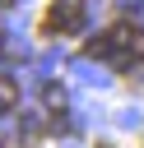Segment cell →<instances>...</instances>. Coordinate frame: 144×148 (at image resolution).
Returning <instances> with one entry per match:
<instances>
[{
	"label": "cell",
	"instance_id": "cell-1",
	"mask_svg": "<svg viewBox=\"0 0 144 148\" xmlns=\"http://www.w3.org/2000/svg\"><path fill=\"white\" fill-rule=\"evenodd\" d=\"M42 28H46V32H56V28H60V32H79V28H84V14H79V5H74V0H60V5H51V9H46Z\"/></svg>",
	"mask_w": 144,
	"mask_h": 148
},
{
	"label": "cell",
	"instance_id": "cell-2",
	"mask_svg": "<svg viewBox=\"0 0 144 148\" xmlns=\"http://www.w3.org/2000/svg\"><path fill=\"white\" fill-rule=\"evenodd\" d=\"M84 51L107 60V56H116V42H111V32H102V37H93V42H84Z\"/></svg>",
	"mask_w": 144,
	"mask_h": 148
},
{
	"label": "cell",
	"instance_id": "cell-3",
	"mask_svg": "<svg viewBox=\"0 0 144 148\" xmlns=\"http://www.w3.org/2000/svg\"><path fill=\"white\" fill-rule=\"evenodd\" d=\"M42 102H46L51 111H65V88H60V83H46V88H42Z\"/></svg>",
	"mask_w": 144,
	"mask_h": 148
},
{
	"label": "cell",
	"instance_id": "cell-4",
	"mask_svg": "<svg viewBox=\"0 0 144 148\" xmlns=\"http://www.w3.org/2000/svg\"><path fill=\"white\" fill-rule=\"evenodd\" d=\"M14 102H19V88H14V79H5V74H0V111H5V106H14Z\"/></svg>",
	"mask_w": 144,
	"mask_h": 148
},
{
	"label": "cell",
	"instance_id": "cell-5",
	"mask_svg": "<svg viewBox=\"0 0 144 148\" xmlns=\"http://www.w3.org/2000/svg\"><path fill=\"white\" fill-rule=\"evenodd\" d=\"M0 5H14V0H0Z\"/></svg>",
	"mask_w": 144,
	"mask_h": 148
}]
</instances>
